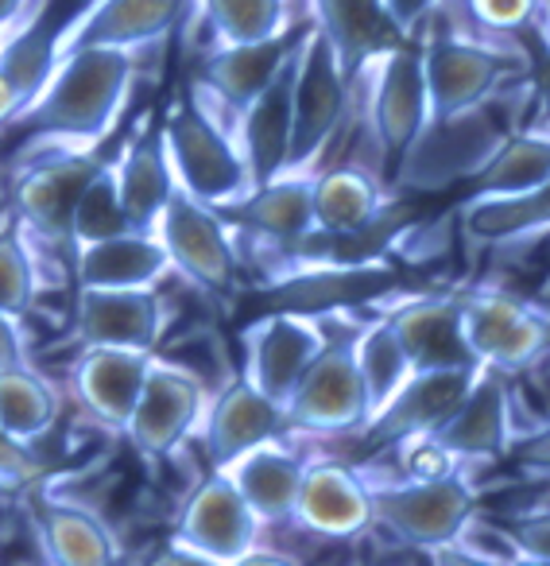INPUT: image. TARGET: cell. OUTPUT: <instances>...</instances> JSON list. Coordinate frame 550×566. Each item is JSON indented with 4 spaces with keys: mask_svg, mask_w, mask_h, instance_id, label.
<instances>
[{
    "mask_svg": "<svg viewBox=\"0 0 550 566\" xmlns=\"http://www.w3.org/2000/svg\"><path fill=\"white\" fill-rule=\"evenodd\" d=\"M74 334L82 346L156 349L163 334V303L156 287H78Z\"/></svg>",
    "mask_w": 550,
    "mask_h": 566,
    "instance_id": "cell-16",
    "label": "cell"
},
{
    "mask_svg": "<svg viewBox=\"0 0 550 566\" xmlns=\"http://www.w3.org/2000/svg\"><path fill=\"white\" fill-rule=\"evenodd\" d=\"M105 159L97 151H63V156H47L40 164H32L17 179L12 190V206H17V218L28 229L43 237L51 244H63L71 249V218L74 202L86 190V182L94 179V171Z\"/></svg>",
    "mask_w": 550,
    "mask_h": 566,
    "instance_id": "cell-15",
    "label": "cell"
},
{
    "mask_svg": "<svg viewBox=\"0 0 550 566\" xmlns=\"http://www.w3.org/2000/svg\"><path fill=\"white\" fill-rule=\"evenodd\" d=\"M303 32H307V28H303ZM295 55H299V43H295L292 55L284 59V66L272 74V82L236 113V148H241V159H244V167H248L252 190L272 182L275 175H284V167H287V148H292Z\"/></svg>",
    "mask_w": 550,
    "mask_h": 566,
    "instance_id": "cell-18",
    "label": "cell"
},
{
    "mask_svg": "<svg viewBox=\"0 0 550 566\" xmlns=\"http://www.w3.org/2000/svg\"><path fill=\"white\" fill-rule=\"evenodd\" d=\"M40 473H43V465H40V458L32 454V447L0 427V489H24V485H32Z\"/></svg>",
    "mask_w": 550,
    "mask_h": 566,
    "instance_id": "cell-42",
    "label": "cell"
},
{
    "mask_svg": "<svg viewBox=\"0 0 550 566\" xmlns=\"http://www.w3.org/2000/svg\"><path fill=\"white\" fill-rule=\"evenodd\" d=\"M113 179H117V195L128 221L136 229H156L159 213L174 190V175L159 133H148V125H144L136 136H128L120 156L113 159Z\"/></svg>",
    "mask_w": 550,
    "mask_h": 566,
    "instance_id": "cell-30",
    "label": "cell"
},
{
    "mask_svg": "<svg viewBox=\"0 0 550 566\" xmlns=\"http://www.w3.org/2000/svg\"><path fill=\"white\" fill-rule=\"evenodd\" d=\"M24 361V334L17 326V315L0 307V369Z\"/></svg>",
    "mask_w": 550,
    "mask_h": 566,
    "instance_id": "cell-44",
    "label": "cell"
},
{
    "mask_svg": "<svg viewBox=\"0 0 550 566\" xmlns=\"http://www.w3.org/2000/svg\"><path fill=\"white\" fill-rule=\"evenodd\" d=\"M136 229L128 221L125 206H120L117 195V179H113V164L105 159L94 171V179L86 182V190L74 202V218H71V249L89 241H105V237H117Z\"/></svg>",
    "mask_w": 550,
    "mask_h": 566,
    "instance_id": "cell-37",
    "label": "cell"
},
{
    "mask_svg": "<svg viewBox=\"0 0 550 566\" xmlns=\"http://www.w3.org/2000/svg\"><path fill=\"white\" fill-rule=\"evenodd\" d=\"M535 32H539L542 43L550 48V0H539V20H535Z\"/></svg>",
    "mask_w": 550,
    "mask_h": 566,
    "instance_id": "cell-47",
    "label": "cell"
},
{
    "mask_svg": "<svg viewBox=\"0 0 550 566\" xmlns=\"http://www.w3.org/2000/svg\"><path fill=\"white\" fill-rule=\"evenodd\" d=\"M167 272H171V260L156 229H128V233L74 249L78 287H156Z\"/></svg>",
    "mask_w": 550,
    "mask_h": 566,
    "instance_id": "cell-25",
    "label": "cell"
},
{
    "mask_svg": "<svg viewBox=\"0 0 550 566\" xmlns=\"http://www.w3.org/2000/svg\"><path fill=\"white\" fill-rule=\"evenodd\" d=\"M51 71H55V35L43 20H35L12 43H0V120L4 125L40 94Z\"/></svg>",
    "mask_w": 550,
    "mask_h": 566,
    "instance_id": "cell-33",
    "label": "cell"
},
{
    "mask_svg": "<svg viewBox=\"0 0 550 566\" xmlns=\"http://www.w3.org/2000/svg\"><path fill=\"white\" fill-rule=\"evenodd\" d=\"M28 0H0V28H12L20 17H24Z\"/></svg>",
    "mask_w": 550,
    "mask_h": 566,
    "instance_id": "cell-46",
    "label": "cell"
},
{
    "mask_svg": "<svg viewBox=\"0 0 550 566\" xmlns=\"http://www.w3.org/2000/svg\"><path fill=\"white\" fill-rule=\"evenodd\" d=\"M156 237L163 241L171 272H182L202 292L229 295L241 283V260H236L229 221L213 206L194 198L174 182L163 213L156 221Z\"/></svg>",
    "mask_w": 550,
    "mask_h": 566,
    "instance_id": "cell-7",
    "label": "cell"
},
{
    "mask_svg": "<svg viewBox=\"0 0 550 566\" xmlns=\"http://www.w3.org/2000/svg\"><path fill=\"white\" fill-rule=\"evenodd\" d=\"M361 74L372 78L369 90V125L380 151V171L395 175L411 144L423 136L431 105H426L423 55L415 40H403L377 55Z\"/></svg>",
    "mask_w": 550,
    "mask_h": 566,
    "instance_id": "cell-6",
    "label": "cell"
},
{
    "mask_svg": "<svg viewBox=\"0 0 550 566\" xmlns=\"http://www.w3.org/2000/svg\"><path fill=\"white\" fill-rule=\"evenodd\" d=\"M159 140H163L174 182L182 190H190L194 198H202L205 206H213V210L241 202L252 190L248 167H244L236 140L194 97H182L167 113L163 128H159Z\"/></svg>",
    "mask_w": 550,
    "mask_h": 566,
    "instance_id": "cell-4",
    "label": "cell"
},
{
    "mask_svg": "<svg viewBox=\"0 0 550 566\" xmlns=\"http://www.w3.org/2000/svg\"><path fill=\"white\" fill-rule=\"evenodd\" d=\"M508 535L516 539L523 563L550 566V509H531L508 520Z\"/></svg>",
    "mask_w": 550,
    "mask_h": 566,
    "instance_id": "cell-40",
    "label": "cell"
},
{
    "mask_svg": "<svg viewBox=\"0 0 550 566\" xmlns=\"http://www.w3.org/2000/svg\"><path fill=\"white\" fill-rule=\"evenodd\" d=\"M187 17V0H89L86 9L55 32V59L82 48L136 51L159 43Z\"/></svg>",
    "mask_w": 550,
    "mask_h": 566,
    "instance_id": "cell-14",
    "label": "cell"
},
{
    "mask_svg": "<svg viewBox=\"0 0 550 566\" xmlns=\"http://www.w3.org/2000/svg\"><path fill=\"white\" fill-rule=\"evenodd\" d=\"M380 206V182L364 167L346 164L315 175V233L357 237L377 226Z\"/></svg>",
    "mask_w": 550,
    "mask_h": 566,
    "instance_id": "cell-31",
    "label": "cell"
},
{
    "mask_svg": "<svg viewBox=\"0 0 550 566\" xmlns=\"http://www.w3.org/2000/svg\"><path fill=\"white\" fill-rule=\"evenodd\" d=\"M384 9H388V17H392L395 32H400L403 40H415L419 28L434 17L438 0H384Z\"/></svg>",
    "mask_w": 550,
    "mask_h": 566,
    "instance_id": "cell-43",
    "label": "cell"
},
{
    "mask_svg": "<svg viewBox=\"0 0 550 566\" xmlns=\"http://www.w3.org/2000/svg\"><path fill=\"white\" fill-rule=\"evenodd\" d=\"M508 458L523 478L550 481V416L539 419V423H535L519 442H511Z\"/></svg>",
    "mask_w": 550,
    "mask_h": 566,
    "instance_id": "cell-41",
    "label": "cell"
},
{
    "mask_svg": "<svg viewBox=\"0 0 550 566\" xmlns=\"http://www.w3.org/2000/svg\"><path fill=\"white\" fill-rule=\"evenodd\" d=\"M473 244H516L550 233V179L519 195H477L457 210Z\"/></svg>",
    "mask_w": 550,
    "mask_h": 566,
    "instance_id": "cell-29",
    "label": "cell"
},
{
    "mask_svg": "<svg viewBox=\"0 0 550 566\" xmlns=\"http://www.w3.org/2000/svg\"><path fill=\"white\" fill-rule=\"evenodd\" d=\"M35 295H40V275H35L32 252L17 221H9L0 229V307L20 318L35 307Z\"/></svg>",
    "mask_w": 550,
    "mask_h": 566,
    "instance_id": "cell-38",
    "label": "cell"
},
{
    "mask_svg": "<svg viewBox=\"0 0 550 566\" xmlns=\"http://www.w3.org/2000/svg\"><path fill=\"white\" fill-rule=\"evenodd\" d=\"M284 434H292L284 403L267 400V396L260 392V388H252L244 377L229 380V385L213 396V408L202 427L210 470H221V465L233 462L244 450L260 447V442L284 439Z\"/></svg>",
    "mask_w": 550,
    "mask_h": 566,
    "instance_id": "cell-21",
    "label": "cell"
},
{
    "mask_svg": "<svg viewBox=\"0 0 550 566\" xmlns=\"http://www.w3.org/2000/svg\"><path fill=\"white\" fill-rule=\"evenodd\" d=\"M0 40H4V28H0Z\"/></svg>",
    "mask_w": 550,
    "mask_h": 566,
    "instance_id": "cell-48",
    "label": "cell"
},
{
    "mask_svg": "<svg viewBox=\"0 0 550 566\" xmlns=\"http://www.w3.org/2000/svg\"><path fill=\"white\" fill-rule=\"evenodd\" d=\"M395 338L411 361V373L426 369H477L469 342H465L462 292L419 295L403 307L388 311Z\"/></svg>",
    "mask_w": 550,
    "mask_h": 566,
    "instance_id": "cell-17",
    "label": "cell"
},
{
    "mask_svg": "<svg viewBox=\"0 0 550 566\" xmlns=\"http://www.w3.org/2000/svg\"><path fill=\"white\" fill-rule=\"evenodd\" d=\"M148 349H117V346H86V354L74 365V396L97 419V423L125 431L128 411L148 377Z\"/></svg>",
    "mask_w": 550,
    "mask_h": 566,
    "instance_id": "cell-23",
    "label": "cell"
},
{
    "mask_svg": "<svg viewBox=\"0 0 550 566\" xmlns=\"http://www.w3.org/2000/svg\"><path fill=\"white\" fill-rule=\"evenodd\" d=\"M353 105V82L341 71L330 40L307 24L295 55V86H292V148H287V171H310L334 136L341 133Z\"/></svg>",
    "mask_w": 550,
    "mask_h": 566,
    "instance_id": "cell-5",
    "label": "cell"
},
{
    "mask_svg": "<svg viewBox=\"0 0 550 566\" xmlns=\"http://www.w3.org/2000/svg\"><path fill=\"white\" fill-rule=\"evenodd\" d=\"M353 357H357V369H361L364 396H369V419H372L395 392H400L403 380L411 377V361H408V354H403L388 315L372 318L369 326H361V331L353 334Z\"/></svg>",
    "mask_w": 550,
    "mask_h": 566,
    "instance_id": "cell-34",
    "label": "cell"
},
{
    "mask_svg": "<svg viewBox=\"0 0 550 566\" xmlns=\"http://www.w3.org/2000/svg\"><path fill=\"white\" fill-rule=\"evenodd\" d=\"M202 380L190 369L171 361H156L151 357L148 377H144V388L136 396L133 411H128L125 434L133 442L136 454L144 458H163L187 439L190 431L202 419Z\"/></svg>",
    "mask_w": 550,
    "mask_h": 566,
    "instance_id": "cell-11",
    "label": "cell"
},
{
    "mask_svg": "<svg viewBox=\"0 0 550 566\" xmlns=\"http://www.w3.org/2000/svg\"><path fill=\"white\" fill-rule=\"evenodd\" d=\"M477 195H519L550 179V120L504 133L488 159L469 175Z\"/></svg>",
    "mask_w": 550,
    "mask_h": 566,
    "instance_id": "cell-32",
    "label": "cell"
},
{
    "mask_svg": "<svg viewBox=\"0 0 550 566\" xmlns=\"http://www.w3.org/2000/svg\"><path fill=\"white\" fill-rule=\"evenodd\" d=\"M372 527L419 551H446L462 539L477 509V489L457 470L408 473L400 481H369Z\"/></svg>",
    "mask_w": 550,
    "mask_h": 566,
    "instance_id": "cell-2",
    "label": "cell"
},
{
    "mask_svg": "<svg viewBox=\"0 0 550 566\" xmlns=\"http://www.w3.org/2000/svg\"><path fill=\"white\" fill-rule=\"evenodd\" d=\"M299 35L303 28H292L287 35L260 43H218V51L202 59V86H210V94L225 109L241 113L272 82V74L284 66V59L299 43Z\"/></svg>",
    "mask_w": 550,
    "mask_h": 566,
    "instance_id": "cell-27",
    "label": "cell"
},
{
    "mask_svg": "<svg viewBox=\"0 0 550 566\" xmlns=\"http://www.w3.org/2000/svg\"><path fill=\"white\" fill-rule=\"evenodd\" d=\"M477 369H426V373H411L403 380V388L377 411V416L364 423V434L380 447H400L408 439H423L431 434L449 411L457 408L469 385L477 380Z\"/></svg>",
    "mask_w": 550,
    "mask_h": 566,
    "instance_id": "cell-19",
    "label": "cell"
},
{
    "mask_svg": "<svg viewBox=\"0 0 550 566\" xmlns=\"http://www.w3.org/2000/svg\"><path fill=\"white\" fill-rule=\"evenodd\" d=\"M35 539L47 563L63 566H105L120 558V543L113 532L82 504L40 501L32 509Z\"/></svg>",
    "mask_w": 550,
    "mask_h": 566,
    "instance_id": "cell-28",
    "label": "cell"
},
{
    "mask_svg": "<svg viewBox=\"0 0 550 566\" xmlns=\"http://www.w3.org/2000/svg\"><path fill=\"white\" fill-rule=\"evenodd\" d=\"M511 377L480 369L457 408L431 434H423V442L442 450L454 465L496 462L511 447Z\"/></svg>",
    "mask_w": 550,
    "mask_h": 566,
    "instance_id": "cell-13",
    "label": "cell"
},
{
    "mask_svg": "<svg viewBox=\"0 0 550 566\" xmlns=\"http://www.w3.org/2000/svg\"><path fill=\"white\" fill-rule=\"evenodd\" d=\"M133 51L82 48L55 59L43 90L9 120L12 128L55 136V140L97 144L117 125L133 90Z\"/></svg>",
    "mask_w": 550,
    "mask_h": 566,
    "instance_id": "cell-1",
    "label": "cell"
},
{
    "mask_svg": "<svg viewBox=\"0 0 550 566\" xmlns=\"http://www.w3.org/2000/svg\"><path fill=\"white\" fill-rule=\"evenodd\" d=\"M535 117L539 120H550V48L547 55L539 59V66H535Z\"/></svg>",
    "mask_w": 550,
    "mask_h": 566,
    "instance_id": "cell-45",
    "label": "cell"
},
{
    "mask_svg": "<svg viewBox=\"0 0 550 566\" xmlns=\"http://www.w3.org/2000/svg\"><path fill=\"white\" fill-rule=\"evenodd\" d=\"M292 524L326 539H353L372 527V496L369 481L341 462L307 465L295 501Z\"/></svg>",
    "mask_w": 550,
    "mask_h": 566,
    "instance_id": "cell-20",
    "label": "cell"
},
{
    "mask_svg": "<svg viewBox=\"0 0 550 566\" xmlns=\"http://www.w3.org/2000/svg\"><path fill=\"white\" fill-rule=\"evenodd\" d=\"M244 342V380L275 403H287L307 365L326 346L322 318L307 311H275L241 334Z\"/></svg>",
    "mask_w": 550,
    "mask_h": 566,
    "instance_id": "cell-10",
    "label": "cell"
},
{
    "mask_svg": "<svg viewBox=\"0 0 550 566\" xmlns=\"http://www.w3.org/2000/svg\"><path fill=\"white\" fill-rule=\"evenodd\" d=\"M284 411L292 431H364V423H369V396H364V380L353 357V334L326 338V346L307 365L295 392L287 396Z\"/></svg>",
    "mask_w": 550,
    "mask_h": 566,
    "instance_id": "cell-9",
    "label": "cell"
},
{
    "mask_svg": "<svg viewBox=\"0 0 550 566\" xmlns=\"http://www.w3.org/2000/svg\"><path fill=\"white\" fill-rule=\"evenodd\" d=\"M221 218L279 249H303L315 237V175L287 171L248 190L241 202L221 206Z\"/></svg>",
    "mask_w": 550,
    "mask_h": 566,
    "instance_id": "cell-22",
    "label": "cell"
},
{
    "mask_svg": "<svg viewBox=\"0 0 550 566\" xmlns=\"http://www.w3.org/2000/svg\"><path fill=\"white\" fill-rule=\"evenodd\" d=\"M59 416V400L51 385L28 361L0 369V427L17 439L32 442L51 431Z\"/></svg>",
    "mask_w": 550,
    "mask_h": 566,
    "instance_id": "cell-35",
    "label": "cell"
},
{
    "mask_svg": "<svg viewBox=\"0 0 550 566\" xmlns=\"http://www.w3.org/2000/svg\"><path fill=\"white\" fill-rule=\"evenodd\" d=\"M415 43L423 55L426 105H431L426 125H446L465 113L485 109L511 74L531 66L523 51H504L496 43L469 40L462 32H434Z\"/></svg>",
    "mask_w": 550,
    "mask_h": 566,
    "instance_id": "cell-3",
    "label": "cell"
},
{
    "mask_svg": "<svg viewBox=\"0 0 550 566\" xmlns=\"http://www.w3.org/2000/svg\"><path fill=\"white\" fill-rule=\"evenodd\" d=\"M256 512L244 504L236 485L221 470H213L202 485L190 493L187 509L179 516V535L187 551H194L202 563H248L260 539Z\"/></svg>",
    "mask_w": 550,
    "mask_h": 566,
    "instance_id": "cell-12",
    "label": "cell"
},
{
    "mask_svg": "<svg viewBox=\"0 0 550 566\" xmlns=\"http://www.w3.org/2000/svg\"><path fill=\"white\" fill-rule=\"evenodd\" d=\"M462 318L477 365L504 377L531 369L550 346V318L511 292L496 287L462 292Z\"/></svg>",
    "mask_w": 550,
    "mask_h": 566,
    "instance_id": "cell-8",
    "label": "cell"
},
{
    "mask_svg": "<svg viewBox=\"0 0 550 566\" xmlns=\"http://www.w3.org/2000/svg\"><path fill=\"white\" fill-rule=\"evenodd\" d=\"M218 43H260L299 28L292 20V0H198Z\"/></svg>",
    "mask_w": 550,
    "mask_h": 566,
    "instance_id": "cell-36",
    "label": "cell"
},
{
    "mask_svg": "<svg viewBox=\"0 0 550 566\" xmlns=\"http://www.w3.org/2000/svg\"><path fill=\"white\" fill-rule=\"evenodd\" d=\"M465 9L485 32L500 35H516L539 20V0H465Z\"/></svg>",
    "mask_w": 550,
    "mask_h": 566,
    "instance_id": "cell-39",
    "label": "cell"
},
{
    "mask_svg": "<svg viewBox=\"0 0 550 566\" xmlns=\"http://www.w3.org/2000/svg\"><path fill=\"white\" fill-rule=\"evenodd\" d=\"M310 12H315L310 24L330 40L334 55H338L341 71L349 74L353 86L372 59L403 43L384 0H310Z\"/></svg>",
    "mask_w": 550,
    "mask_h": 566,
    "instance_id": "cell-26",
    "label": "cell"
},
{
    "mask_svg": "<svg viewBox=\"0 0 550 566\" xmlns=\"http://www.w3.org/2000/svg\"><path fill=\"white\" fill-rule=\"evenodd\" d=\"M221 473L233 481L260 524H292L303 473H307V462L295 450H287L279 439L260 442L221 465Z\"/></svg>",
    "mask_w": 550,
    "mask_h": 566,
    "instance_id": "cell-24",
    "label": "cell"
}]
</instances>
